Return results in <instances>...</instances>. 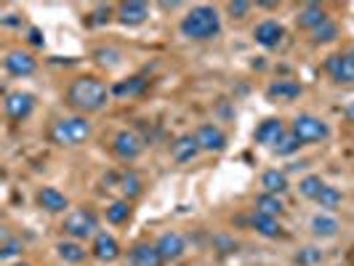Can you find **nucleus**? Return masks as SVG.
Masks as SVG:
<instances>
[{
	"label": "nucleus",
	"instance_id": "nucleus-9",
	"mask_svg": "<svg viewBox=\"0 0 354 266\" xmlns=\"http://www.w3.org/2000/svg\"><path fill=\"white\" fill-rule=\"evenodd\" d=\"M3 67H6L8 75H14V77H30L37 70V61L35 56L27 51H8L6 59H3Z\"/></svg>",
	"mask_w": 354,
	"mask_h": 266
},
{
	"label": "nucleus",
	"instance_id": "nucleus-6",
	"mask_svg": "<svg viewBox=\"0 0 354 266\" xmlns=\"http://www.w3.org/2000/svg\"><path fill=\"white\" fill-rule=\"evenodd\" d=\"M328 75L341 86H354V48L346 53H333L325 59Z\"/></svg>",
	"mask_w": 354,
	"mask_h": 266
},
{
	"label": "nucleus",
	"instance_id": "nucleus-35",
	"mask_svg": "<svg viewBox=\"0 0 354 266\" xmlns=\"http://www.w3.org/2000/svg\"><path fill=\"white\" fill-rule=\"evenodd\" d=\"M19 250H21V243H19V240H6V243H3V248H0V258H3V261H8L11 256H17Z\"/></svg>",
	"mask_w": 354,
	"mask_h": 266
},
{
	"label": "nucleus",
	"instance_id": "nucleus-16",
	"mask_svg": "<svg viewBox=\"0 0 354 266\" xmlns=\"http://www.w3.org/2000/svg\"><path fill=\"white\" fill-rule=\"evenodd\" d=\"M147 17H149L147 3L131 0V3H120L118 6V19H120V24H125V27H136V24L147 21Z\"/></svg>",
	"mask_w": 354,
	"mask_h": 266
},
{
	"label": "nucleus",
	"instance_id": "nucleus-14",
	"mask_svg": "<svg viewBox=\"0 0 354 266\" xmlns=\"http://www.w3.org/2000/svg\"><path fill=\"white\" fill-rule=\"evenodd\" d=\"M195 136L203 152H224L227 149V136L216 125H200Z\"/></svg>",
	"mask_w": 354,
	"mask_h": 266
},
{
	"label": "nucleus",
	"instance_id": "nucleus-34",
	"mask_svg": "<svg viewBox=\"0 0 354 266\" xmlns=\"http://www.w3.org/2000/svg\"><path fill=\"white\" fill-rule=\"evenodd\" d=\"M227 11H230L232 19H245L250 14V3L237 0V3H230V6H227Z\"/></svg>",
	"mask_w": 354,
	"mask_h": 266
},
{
	"label": "nucleus",
	"instance_id": "nucleus-10",
	"mask_svg": "<svg viewBox=\"0 0 354 266\" xmlns=\"http://www.w3.org/2000/svg\"><path fill=\"white\" fill-rule=\"evenodd\" d=\"M120 245H118V240L112 237V234H106V231H99L96 237H93V245H91V256L96 258V261H102V264H112V261H118L120 258Z\"/></svg>",
	"mask_w": 354,
	"mask_h": 266
},
{
	"label": "nucleus",
	"instance_id": "nucleus-38",
	"mask_svg": "<svg viewBox=\"0 0 354 266\" xmlns=\"http://www.w3.org/2000/svg\"><path fill=\"white\" fill-rule=\"evenodd\" d=\"M17 266H30V264H17Z\"/></svg>",
	"mask_w": 354,
	"mask_h": 266
},
{
	"label": "nucleus",
	"instance_id": "nucleus-37",
	"mask_svg": "<svg viewBox=\"0 0 354 266\" xmlns=\"http://www.w3.org/2000/svg\"><path fill=\"white\" fill-rule=\"evenodd\" d=\"M352 261H354V248H352Z\"/></svg>",
	"mask_w": 354,
	"mask_h": 266
},
{
	"label": "nucleus",
	"instance_id": "nucleus-26",
	"mask_svg": "<svg viewBox=\"0 0 354 266\" xmlns=\"http://www.w3.org/2000/svg\"><path fill=\"white\" fill-rule=\"evenodd\" d=\"M285 211L283 200L277 195H259L256 197V213H264V216H272V218H277L280 213Z\"/></svg>",
	"mask_w": 354,
	"mask_h": 266
},
{
	"label": "nucleus",
	"instance_id": "nucleus-24",
	"mask_svg": "<svg viewBox=\"0 0 354 266\" xmlns=\"http://www.w3.org/2000/svg\"><path fill=\"white\" fill-rule=\"evenodd\" d=\"M144 91H147V80L144 77H128V80H120V83L112 86V93L120 96V99H125V96H139Z\"/></svg>",
	"mask_w": 354,
	"mask_h": 266
},
{
	"label": "nucleus",
	"instance_id": "nucleus-31",
	"mask_svg": "<svg viewBox=\"0 0 354 266\" xmlns=\"http://www.w3.org/2000/svg\"><path fill=\"white\" fill-rule=\"evenodd\" d=\"M325 189V181L319 176H306L301 178V184H299V192H301L304 197H309V200H317V195Z\"/></svg>",
	"mask_w": 354,
	"mask_h": 266
},
{
	"label": "nucleus",
	"instance_id": "nucleus-8",
	"mask_svg": "<svg viewBox=\"0 0 354 266\" xmlns=\"http://www.w3.org/2000/svg\"><path fill=\"white\" fill-rule=\"evenodd\" d=\"M144 142L133 133V131H118L115 139H112V152L123 162H133V160L142 155Z\"/></svg>",
	"mask_w": 354,
	"mask_h": 266
},
{
	"label": "nucleus",
	"instance_id": "nucleus-29",
	"mask_svg": "<svg viewBox=\"0 0 354 266\" xmlns=\"http://www.w3.org/2000/svg\"><path fill=\"white\" fill-rule=\"evenodd\" d=\"M301 146H304V142L299 139V136H296V133H293V131H290V133H285L283 139L274 144V152H277V155H283V158H288V155L299 152Z\"/></svg>",
	"mask_w": 354,
	"mask_h": 266
},
{
	"label": "nucleus",
	"instance_id": "nucleus-5",
	"mask_svg": "<svg viewBox=\"0 0 354 266\" xmlns=\"http://www.w3.org/2000/svg\"><path fill=\"white\" fill-rule=\"evenodd\" d=\"M293 133L301 139L304 144H315V142H325L330 136V128L325 120H319L315 115H299L293 120Z\"/></svg>",
	"mask_w": 354,
	"mask_h": 266
},
{
	"label": "nucleus",
	"instance_id": "nucleus-15",
	"mask_svg": "<svg viewBox=\"0 0 354 266\" xmlns=\"http://www.w3.org/2000/svg\"><path fill=\"white\" fill-rule=\"evenodd\" d=\"M35 202L46 213H64L70 208V200L62 195L59 189H53V187H40L35 195Z\"/></svg>",
	"mask_w": 354,
	"mask_h": 266
},
{
	"label": "nucleus",
	"instance_id": "nucleus-30",
	"mask_svg": "<svg viewBox=\"0 0 354 266\" xmlns=\"http://www.w3.org/2000/svg\"><path fill=\"white\" fill-rule=\"evenodd\" d=\"M341 200H344V197H341V192H338L336 187H328V184H325V189L319 192L315 202H317L319 208H325V211H333V208L341 205Z\"/></svg>",
	"mask_w": 354,
	"mask_h": 266
},
{
	"label": "nucleus",
	"instance_id": "nucleus-28",
	"mask_svg": "<svg viewBox=\"0 0 354 266\" xmlns=\"http://www.w3.org/2000/svg\"><path fill=\"white\" fill-rule=\"evenodd\" d=\"M120 189H123V195H125V200L131 202L133 197H139L142 195V178L136 176V173H123V178H120Z\"/></svg>",
	"mask_w": 354,
	"mask_h": 266
},
{
	"label": "nucleus",
	"instance_id": "nucleus-22",
	"mask_svg": "<svg viewBox=\"0 0 354 266\" xmlns=\"http://www.w3.org/2000/svg\"><path fill=\"white\" fill-rule=\"evenodd\" d=\"M56 256H59L64 264H83L86 256H88V250L83 248L80 243H75V240H64V243L56 245Z\"/></svg>",
	"mask_w": 354,
	"mask_h": 266
},
{
	"label": "nucleus",
	"instance_id": "nucleus-19",
	"mask_svg": "<svg viewBox=\"0 0 354 266\" xmlns=\"http://www.w3.org/2000/svg\"><path fill=\"white\" fill-rule=\"evenodd\" d=\"M301 93V83H296V80H277V83H272L266 88V99H272V102H293Z\"/></svg>",
	"mask_w": 354,
	"mask_h": 266
},
{
	"label": "nucleus",
	"instance_id": "nucleus-17",
	"mask_svg": "<svg viewBox=\"0 0 354 266\" xmlns=\"http://www.w3.org/2000/svg\"><path fill=\"white\" fill-rule=\"evenodd\" d=\"M283 136H285V123L280 120V117H269V120H264V123L256 128V133H253L256 142L269 144V146H274Z\"/></svg>",
	"mask_w": 354,
	"mask_h": 266
},
{
	"label": "nucleus",
	"instance_id": "nucleus-25",
	"mask_svg": "<svg viewBox=\"0 0 354 266\" xmlns=\"http://www.w3.org/2000/svg\"><path fill=\"white\" fill-rule=\"evenodd\" d=\"M341 224H338L333 216H315L312 218V234L315 237H336Z\"/></svg>",
	"mask_w": 354,
	"mask_h": 266
},
{
	"label": "nucleus",
	"instance_id": "nucleus-2",
	"mask_svg": "<svg viewBox=\"0 0 354 266\" xmlns=\"http://www.w3.org/2000/svg\"><path fill=\"white\" fill-rule=\"evenodd\" d=\"M181 35L189 40H213L221 32V17L213 6H195L178 24Z\"/></svg>",
	"mask_w": 354,
	"mask_h": 266
},
{
	"label": "nucleus",
	"instance_id": "nucleus-18",
	"mask_svg": "<svg viewBox=\"0 0 354 266\" xmlns=\"http://www.w3.org/2000/svg\"><path fill=\"white\" fill-rule=\"evenodd\" d=\"M197 155H200V144H197V136H192V133L178 136L174 146H171V158L176 162H192Z\"/></svg>",
	"mask_w": 354,
	"mask_h": 266
},
{
	"label": "nucleus",
	"instance_id": "nucleus-3",
	"mask_svg": "<svg viewBox=\"0 0 354 266\" xmlns=\"http://www.w3.org/2000/svg\"><path fill=\"white\" fill-rule=\"evenodd\" d=\"M91 136V123L86 115L62 117L51 125V142L59 146H77Z\"/></svg>",
	"mask_w": 354,
	"mask_h": 266
},
{
	"label": "nucleus",
	"instance_id": "nucleus-13",
	"mask_svg": "<svg viewBox=\"0 0 354 266\" xmlns=\"http://www.w3.org/2000/svg\"><path fill=\"white\" fill-rule=\"evenodd\" d=\"M155 245H158L162 261H178V258L184 256V250H187V243H184V237H181L178 231H165V234H160V240Z\"/></svg>",
	"mask_w": 354,
	"mask_h": 266
},
{
	"label": "nucleus",
	"instance_id": "nucleus-33",
	"mask_svg": "<svg viewBox=\"0 0 354 266\" xmlns=\"http://www.w3.org/2000/svg\"><path fill=\"white\" fill-rule=\"evenodd\" d=\"M319 261H322V253L317 248H304L296 256V264L299 266H312V264H319Z\"/></svg>",
	"mask_w": 354,
	"mask_h": 266
},
{
	"label": "nucleus",
	"instance_id": "nucleus-11",
	"mask_svg": "<svg viewBox=\"0 0 354 266\" xmlns=\"http://www.w3.org/2000/svg\"><path fill=\"white\" fill-rule=\"evenodd\" d=\"M125 264L128 266H162V256H160L158 245L152 243H136L133 248L128 250L125 256Z\"/></svg>",
	"mask_w": 354,
	"mask_h": 266
},
{
	"label": "nucleus",
	"instance_id": "nucleus-7",
	"mask_svg": "<svg viewBox=\"0 0 354 266\" xmlns=\"http://www.w3.org/2000/svg\"><path fill=\"white\" fill-rule=\"evenodd\" d=\"M3 109H6V115H8L14 123H21V120H27V117H30V112L35 109V96H32V93H24V91L6 93Z\"/></svg>",
	"mask_w": 354,
	"mask_h": 266
},
{
	"label": "nucleus",
	"instance_id": "nucleus-4",
	"mask_svg": "<svg viewBox=\"0 0 354 266\" xmlns=\"http://www.w3.org/2000/svg\"><path fill=\"white\" fill-rule=\"evenodd\" d=\"M99 218H96V213L91 211V208H77V211H72L67 218H64V224H62V231L75 240V243H83V240H88V237H96L99 234Z\"/></svg>",
	"mask_w": 354,
	"mask_h": 266
},
{
	"label": "nucleus",
	"instance_id": "nucleus-12",
	"mask_svg": "<svg viewBox=\"0 0 354 266\" xmlns=\"http://www.w3.org/2000/svg\"><path fill=\"white\" fill-rule=\"evenodd\" d=\"M253 37H256V43H259L261 48H277V46L283 43L285 30H283V24H280V21L266 19V21H261V24L253 30Z\"/></svg>",
	"mask_w": 354,
	"mask_h": 266
},
{
	"label": "nucleus",
	"instance_id": "nucleus-32",
	"mask_svg": "<svg viewBox=\"0 0 354 266\" xmlns=\"http://www.w3.org/2000/svg\"><path fill=\"white\" fill-rule=\"evenodd\" d=\"M338 35V27L333 24V21H325L322 27H317L315 32H312V40L315 43H330V40H336Z\"/></svg>",
	"mask_w": 354,
	"mask_h": 266
},
{
	"label": "nucleus",
	"instance_id": "nucleus-23",
	"mask_svg": "<svg viewBox=\"0 0 354 266\" xmlns=\"http://www.w3.org/2000/svg\"><path fill=\"white\" fill-rule=\"evenodd\" d=\"M261 187L266 189V195H283L288 192V176L283 171H266L261 176Z\"/></svg>",
	"mask_w": 354,
	"mask_h": 266
},
{
	"label": "nucleus",
	"instance_id": "nucleus-20",
	"mask_svg": "<svg viewBox=\"0 0 354 266\" xmlns=\"http://www.w3.org/2000/svg\"><path fill=\"white\" fill-rule=\"evenodd\" d=\"M328 21V14H325V8L317 6V3H306L301 11H299V17H296V24L301 27V30H317Z\"/></svg>",
	"mask_w": 354,
	"mask_h": 266
},
{
	"label": "nucleus",
	"instance_id": "nucleus-36",
	"mask_svg": "<svg viewBox=\"0 0 354 266\" xmlns=\"http://www.w3.org/2000/svg\"><path fill=\"white\" fill-rule=\"evenodd\" d=\"M30 43H32V46H43V37H40V30H30Z\"/></svg>",
	"mask_w": 354,
	"mask_h": 266
},
{
	"label": "nucleus",
	"instance_id": "nucleus-1",
	"mask_svg": "<svg viewBox=\"0 0 354 266\" xmlns=\"http://www.w3.org/2000/svg\"><path fill=\"white\" fill-rule=\"evenodd\" d=\"M106 96H109V91H106V86L99 77L83 75V77L72 80L70 91H67V104L75 112L88 115V112H99L106 104Z\"/></svg>",
	"mask_w": 354,
	"mask_h": 266
},
{
	"label": "nucleus",
	"instance_id": "nucleus-21",
	"mask_svg": "<svg viewBox=\"0 0 354 266\" xmlns=\"http://www.w3.org/2000/svg\"><path fill=\"white\" fill-rule=\"evenodd\" d=\"M250 227L259 231L261 237H269V240H274V237H283V227L277 224V218H272V216H264V213H253V216H250Z\"/></svg>",
	"mask_w": 354,
	"mask_h": 266
},
{
	"label": "nucleus",
	"instance_id": "nucleus-27",
	"mask_svg": "<svg viewBox=\"0 0 354 266\" xmlns=\"http://www.w3.org/2000/svg\"><path fill=\"white\" fill-rule=\"evenodd\" d=\"M131 218V202L128 200H118V202H112L109 208H106V221L109 224H125Z\"/></svg>",
	"mask_w": 354,
	"mask_h": 266
}]
</instances>
